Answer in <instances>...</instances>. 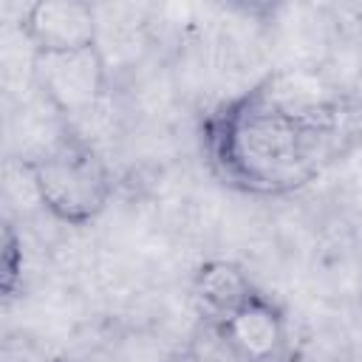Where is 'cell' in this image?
<instances>
[{"label":"cell","mask_w":362,"mask_h":362,"mask_svg":"<svg viewBox=\"0 0 362 362\" xmlns=\"http://www.w3.org/2000/svg\"><path fill=\"white\" fill-rule=\"evenodd\" d=\"M351 14H354V20H356V25L362 28V6H351Z\"/></svg>","instance_id":"obj_10"},{"label":"cell","mask_w":362,"mask_h":362,"mask_svg":"<svg viewBox=\"0 0 362 362\" xmlns=\"http://www.w3.org/2000/svg\"><path fill=\"white\" fill-rule=\"evenodd\" d=\"M356 90L362 93V42H359V54H356Z\"/></svg>","instance_id":"obj_9"},{"label":"cell","mask_w":362,"mask_h":362,"mask_svg":"<svg viewBox=\"0 0 362 362\" xmlns=\"http://www.w3.org/2000/svg\"><path fill=\"white\" fill-rule=\"evenodd\" d=\"M255 291H257V286L252 283L249 272L240 263L223 260V257L204 260L192 272V280H189L192 305L209 328H215L226 317H232Z\"/></svg>","instance_id":"obj_6"},{"label":"cell","mask_w":362,"mask_h":362,"mask_svg":"<svg viewBox=\"0 0 362 362\" xmlns=\"http://www.w3.org/2000/svg\"><path fill=\"white\" fill-rule=\"evenodd\" d=\"M212 331L240 362H277L288 348L286 308L260 288Z\"/></svg>","instance_id":"obj_4"},{"label":"cell","mask_w":362,"mask_h":362,"mask_svg":"<svg viewBox=\"0 0 362 362\" xmlns=\"http://www.w3.org/2000/svg\"><path fill=\"white\" fill-rule=\"evenodd\" d=\"M161 362H206L198 351H192V348H175V351H170Z\"/></svg>","instance_id":"obj_8"},{"label":"cell","mask_w":362,"mask_h":362,"mask_svg":"<svg viewBox=\"0 0 362 362\" xmlns=\"http://www.w3.org/2000/svg\"><path fill=\"white\" fill-rule=\"evenodd\" d=\"M359 144L362 93L311 65L274 68L201 119L212 175L255 198L305 189Z\"/></svg>","instance_id":"obj_1"},{"label":"cell","mask_w":362,"mask_h":362,"mask_svg":"<svg viewBox=\"0 0 362 362\" xmlns=\"http://www.w3.org/2000/svg\"><path fill=\"white\" fill-rule=\"evenodd\" d=\"M20 167L28 175L37 204L68 226L93 223L107 209L116 189L107 158L68 122H62L42 147L23 156Z\"/></svg>","instance_id":"obj_2"},{"label":"cell","mask_w":362,"mask_h":362,"mask_svg":"<svg viewBox=\"0 0 362 362\" xmlns=\"http://www.w3.org/2000/svg\"><path fill=\"white\" fill-rule=\"evenodd\" d=\"M20 31L31 54L79 51L99 42L96 8L85 0H40L23 8Z\"/></svg>","instance_id":"obj_5"},{"label":"cell","mask_w":362,"mask_h":362,"mask_svg":"<svg viewBox=\"0 0 362 362\" xmlns=\"http://www.w3.org/2000/svg\"><path fill=\"white\" fill-rule=\"evenodd\" d=\"M23 266H25L23 238L17 235L14 223L6 221L3 223V249H0V288H3L6 300H11L20 291V286H23Z\"/></svg>","instance_id":"obj_7"},{"label":"cell","mask_w":362,"mask_h":362,"mask_svg":"<svg viewBox=\"0 0 362 362\" xmlns=\"http://www.w3.org/2000/svg\"><path fill=\"white\" fill-rule=\"evenodd\" d=\"M31 79L59 122L74 124L107 96L110 68L102 45L59 54H31Z\"/></svg>","instance_id":"obj_3"}]
</instances>
